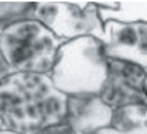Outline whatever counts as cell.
Listing matches in <instances>:
<instances>
[{
  "label": "cell",
  "instance_id": "4",
  "mask_svg": "<svg viewBox=\"0 0 147 134\" xmlns=\"http://www.w3.org/2000/svg\"><path fill=\"white\" fill-rule=\"evenodd\" d=\"M32 19L64 42L80 37L104 42V21L94 2H35Z\"/></svg>",
  "mask_w": 147,
  "mask_h": 134
},
{
  "label": "cell",
  "instance_id": "16",
  "mask_svg": "<svg viewBox=\"0 0 147 134\" xmlns=\"http://www.w3.org/2000/svg\"><path fill=\"white\" fill-rule=\"evenodd\" d=\"M144 96H146V102H147V75H146V81H144Z\"/></svg>",
  "mask_w": 147,
  "mask_h": 134
},
{
  "label": "cell",
  "instance_id": "8",
  "mask_svg": "<svg viewBox=\"0 0 147 134\" xmlns=\"http://www.w3.org/2000/svg\"><path fill=\"white\" fill-rule=\"evenodd\" d=\"M110 128L117 134H147V102L115 109Z\"/></svg>",
  "mask_w": 147,
  "mask_h": 134
},
{
  "label": "cell",
  "instance_id": "6",
  "mask_svg": "<svg viewBox=\"0 0 147 134\" xmlns=\"http://www.w3.org/2000/svg\"><path fill=\"white\" fill-rule=\"evenodd\" d=\"M107 58L136 64L147 70V22H104Z\"/></svg>",
  "mask_w": 147,
  "mask_h": 134
},
{
  "label": "cell",
  "instance_id": "11",
  "mask_svg": "<svg viewBox=\"0 0 147 134\" xmlns=\"http://www.w3.org/2000/svg\"><path fill=\"white\" fill-rule=\"evenodd\" d=\"M38 134H80L78 131H75L70 125H67L66 121L59 125H53V126H48L45 129H42Z\"/></svg>",
  "mask_w": 147,
  "mask_h": 134
},
{
  "label": "cell",
  "instance_id": "2",
  "mask_svg": "<svg viewBox=\"0 0 147 134\" xmlns=\"http://www.w3.org/2000/svg\"><path fill=\"white\" fill-rule=\"evenodd\" d=\"M107 61L102 40L80 37L61 46L50 77L66 96H99L107 78Z\"/></svg>",
  "mask_w": 147,
  "mask_h": 134
},
{
  "label": "cell",
  "instance_id": "12",
  "mask_svg": "<svg viewBox=\"0 0 147 134\" xmlns=\"http://www.w3.org/2000/svg\"><path fill=\"white\" fill-rule=\"evenodd\" d=\"M10 73H11V70H10V67H8L7 61L3 59V56H2V51H0V83H2Z\"/></svg>",
  "mask_w": 147,
  "mask_h": 134
},
{
  "label": "cell",
  "instance_id": "7",
  "mask_svg": "<svg viewBox=\"0 0 147 134\" xmlns=\"http://www.w3.org/2000/svg\"><path fill=\"white\" fill-rule=\"evenodd\" d=\"M114 110L96 94L69 96L66 123L80 134H93L94 131L109 128Z\"/></svg>",
  "mask_w": 147,
  "mask_h": 134
},
{
  "label": "cell",
  "instance_id": "3",
  "mask_svg": "<svg viewBox=\"0 0 147 134\" xmlns=\"http://www.w3.org/2000/svg\"><path fill=\"white\" fill-rule=\"evenodd\" d=\"M66 43L37 19H24L0 34V51L11 73L50 75Z\"/></svg>",
  "mask_w": 147,
  "mask_h": 134
},
{
  "label": "cell",
  "instance_id": "15",
  "mask_svg": "<svg viewBox=\"0 0 147 134\" xmlns=\"http://www.w3.org/2000/svg\"><path fill=\"white\" fill-rule=\"evenodd\" d=\"M5 129V121H3V116H2V113H0V131Z\"/></svg>",
  "mask_w": 147,
  "mask_h": 134
},
{
  "label": "cell",
  "instance_id": "5",
  "mask_svg": "<svg viewBox=\"0 0 147 134\" xmlns=\"http://www.w3.org/2000/svg\"><path fill=\"white\" fill-rule=\"evenodd\" d=\"M147 70L136 64L109 58L107 78L101 91V99L112 110L131 104L146 102L144 81Z\"/></svg>",
  "mask_w": 147,
  "mask_h": 134
},
{
  "label": "cell",
  "instance_id": "1",
  "mask_svg": "<svg viewBox=\"0 0 147 134\" xmlns=\"http://www.w3.org/2000/svg\"><path fill=\"white\" fill-rule=\"evenodd\" d=\"M67 99L50 75L10 73L0 83V113L5 128L19 134H38L66 121Z\"/></svg>",
  "mask_w": 147,
  "mask_h": 134
},
{
  "label": "cell",
  "instance_id": "14",
  "mask_svg": "<svg viewBox=\"0 0 147 134\" xmlns=\"http://www.w3.org/2000/svg\"><path fill=\"white\" fill-rule=\"evenodd\" d=\"M0 134H19V133H16V131H11V129H7V128H5V129L0 131Z\"/></svg>",
  "mask_w": 147,
  "mask_h": 134
},
{
  "label": "cell",
  "instance_id": "13",
  "mask_svg": "<svg viewBox=\"0 0 147 134\" xmlns=\"http://www.w3.org/2000/svg\"><path fill=\"white\" fill-rule=\"evenodd\" d=\"M93 134H117V133H115V131H114L112 128L109 126V128H102V129H98V131H94Z\"/></svg>",
  "mask_w": 147,
  "mask_h": 134
},
{
  "label": "cell",
  "instance_id": "10",
  "mask_svg": "<svg viewBox=\"0 0 147 134\" xmlns=\"http://www.w3.org/2000/svg\"><path fill=\"white\" fill-rule=\"evenodd\" d=\"M35 2H0V34L24 19H32Z\"/></svg>",
  "mask_w": 147,
  "mask_h": 134
},
{
  "label": "cell",
  "instance_id": "9",
  "mask_svg": "<svg viewBox=\"0 0 147 134\" xmlns=\"http://www.w3.org/2000/svg\"><path fill=\"white\" fill-rule=\"evenodd\" d=\"M104 22H147V2H94Z\"/></svg>",
  "mask_w": 147,
  "mask_h": 134
}]
</instances>
